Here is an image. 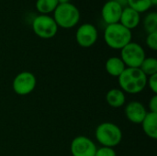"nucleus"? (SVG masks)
I'll list each match as a JSON object with an SVG mask.
<instances>
[{
  "label": "nucleus",
  "mask_w": 157,
  "mask_h": 156,
  "mask_svg": "<svg viewBox=\"0 0 157 156\" xmlns=\"http://www.w3.org/2000/svg\"><path fill=\"white\" fill-rule=\"evenodd\" d=\"M146 58L144 49L137 42L131 41L121 50V59L129 68H139Z\"/></svg>",
  "instance_id": "423d86ee"
},
{
  "label": "nucleus",
  "mask_w": 157,
  "mask_h": 156,
  "mask_svg": "<svg viewBox=\"0 0 157 156\" xmlns=\"http://www.w3.org/2000/svg\"><path fill=\"white\" fill-rule=\"evenodd\" d=\"M127 6L134 9L138 13H144L148 11L153 6L151 0H128Z\"/></svg>",
  "instance_id": "a211bd4d"
},
{
  "label": "nucleus",
  "mask_w": 157,
  "mask_h": 156,
  "mask_svg": "<svg viewBox=\"0 0 157 156\" xmlns=\"http://www.w3.org/2000/svg\"><path fill=\"white\" fill-rule=\"evenodd\" d=\"M151 3H152V6H155L157 5V0H151Z\"/></svg>",
  "instance_id": "a878e982"
},
{
  "label": "nucleus",
  "mask_w": 157,
  "mask_h": 156,
  "mask_svg": "<svg viewBox=\"0 0 157 156\" xmlns=\"http://www.w3.org/2000/svg\"><path fill=\"white\" fill-rule=\"evenodd\" d=\"M118 80L121 89L128 94L141 93L147 86V76L140 68L127 67Z\"/></svg>",
  "instance_id": "f257e3e1"
},
{
  "label": "nucleus",
  "mask_w": 157,
  "mask_h": 156,
  "mask_svg": "<svg viewBox=\"0 0 157 156\" xmlns=\"http://www.w3.org/2000/svg\"><path fill=\"white\" fill-rule=\"evenodd\" d=\"M106 101L111 108H118L124 106L126 102V97L121 89L112 88L108 91L106 95Z\"/></svg>",
  "instance_id": "2eb2a0df"
},
{
  "label": "nucleus",
  "mask_w": 157,
  "mask_h": 156,
  "mask_svg": "<svg viewBox=\"0 0 157 156\" xmlns=\"http://www.w3.org/2000/svg\"><path fill=\"white\" fill-rule=\"evenodd\" d=\"M149 108H150V112L157 113V95H154L153 97L150 99Z\"/></svg>",
  "instance_id": "5701e85b"
},
{
  "label": "nucleus",
  "mask_w": 157,
  "mask_h": 156,
  "mask_svg": "<svg viewBox=\"0 0 157 156\" xmlns=\"http://www.w3.org/2000/svg\"><path fill=\"white\" fill-rule=\"evenodd\" d=\"M141 124L144 133L149 138L155 140L157 138V113L148 112Z\"/></svg>",
  "instance_id": "ddd939ff"
},
{
  "label": "nucleus",
  "mask_w": 157,
  "mask_h": 156,
  "mask_svg": "<svg viewBox=\"0 0 157 156\" xmlns=\"http://www.w3.org/2000/svg\"><path fill=\"white\" fill-rule=\"evenodd\" d=\"M95 136L102 146L114 148L121 143L122 131L118 125L112 122H103L97 127Z\"/></svg>",
  "instance_id": "20e7f679"
},
{
  "label": "nucleus",
  "mask_w": 157,
  "mask_h": 156,
  "mask_svg": "<svg viewBox=\"0 0 157 156\" xmlns=\"http://www.w3.org/2000/svg\"><path fill=\"white\" fill-rule=\"evenodd\" d=\"M141 22V14L134 9L125 6L122 9V13L120 18V23L126 29L132 30L139 26Z\"/></svg>",
  "instance_id": "f8f14e48"
},
{
  "label": "nucleus",
  "mask_w": 157,
  "mask_h": 156,
  "mask_svg": "<svg viewBox=\"0 0 157 156\" xmlns=\"http://www.w3.org/2000/svg\"><path fill=\"white\" fill-rule=\"evenodd\" d=\"M105 68H106L107 73L110 76L119 77L127 67L124 64V63L122 62V60L121 59V57L113 56L107 60Z\"/></svg>",
  "instance_id": "4468645a"
},
{
  "label": "nucleus",
  "mask_w": 157,
  "mask_h": 156,
  "mask_svg": "<svg viewBox=\"0 0 157 156\" xmlns=\"http://www.w3.org/2000/svg\"><path fill=\"white\" fill-rule=\"evenodd\" d=\"M124 112L126 118L134 124H141L148 113L145 107L139 101L129 102L125 107Z\"/></svg>",
  "instance_id": "9b49d317"
},
{
  "label": "nucleus",
  "mask_w": 157,
  "mask_h": 156,
  "mask_svg": "<svg viewBox=\"0 0 157 156\" xmlns=\"http://www.w3.org/2000/svg\"><path fill=\"white\" fill-rule=\"evenodd\" d=\"M111 1H114L116 3L120 4L122 7L127 6V4H128V0H111Z\"/></svg>",
  "instance_id": "b1692460"
},
{
  "label": "nucleus",
  "mask_w": 157,
  "mask_h": 156,
  "mask_svg": "<svg viewBox=\"0 0 157 156\" xmlns=\"http://www.w3.org/2000/svg\"><path fill=\"white\" fill-rule=\"evenodd\" d=\"M59 4H65V3H70V0H58Z\"/></svg>",
  "instance_id": "393cba45"
},
{
  "label": "nucleus",
  "mask_w": 157,
  "mask_h": 156,
  "mask_svg": "<svg viewBox=\"0 0 157 156\" xmlns=\"http://www.w3.org/2000/svg\"><path fill=\"white\" fill-rule=\"evenodd\" d=\"M146 45L148 48H150L153 51L157 50V31L149 33L146 37Z\"/></svg>",
  "instance_id": "aec40b11"
},
{
  "label": "nucleus",
  "mask_w": 157,
  "mask_h": 156,
  "mask_svg": "<svg viewBox=\"0 0 157 156\" xmlns=\"http://www.w3.org/2000/svg\"><path fill=\"white\" fill-rule=\"evenodd\" d=\"M132 30L123 27L120 22L107 25L104 30V40L106 44L114 50H121L132 41Z\"/></svg>",
  "instance_id": "f03ea898"
},
{
  "label": "nucleus",
  "mask_w": 157,
  "mask_h": 156,
  "mask_svg": "<svg viewBox=\"0 0 157 156\" xmlns=\"http://www.w3.org/2000/svg\"><path fill=\"white\" fill-rule=\"evenodd\" d=\"M58 5V0H37L35 6L40 15H49L53 13Z\"/></svg>",
  "instance_id": "dca6fc26"
},
{
  "label": "nucleus",
  "mask_w": 157,
  "mask_h": 156,
  "mask_svg": "<svg viewBox=\"0 0 157 156\" xmlns=\"http://www.w3.org/2000/svg\"><path fill=\"white\" fill-rule=\"evenodd\" d=\"M37 79L30 72H21L17 74L12 83L14 92L18 96H27L36 87Z\"/></svg>",
  "instance_id": "0eeeda50"
},
{
  "label": "nucleus",
  "mask_w": 157,
  "mask_h": 156,
  "mask_svg": "<svg viewBox=\"0 0 157 156\" xmlns=\"http://www.w3.org/2000/svg\"><path fill=\"white\" fill-rule=\"evenodd\" d=\"M53 19L58 28L72 29L80 20V11L72 3L59 4L53 11Z\"/></svg>",
  "instance_id": "7ed1b4c3"
},
{
  "label": "nucleus",
  "mask_w": 157,
  "mask_h": 156,
  "mask_svg": "<svg viewBox=\"0 0 157 156\" xmlns=\"http://www.w3.org/2000/svg\"><path fill=\"white\" fill-rule=\"evenodd\" d=\"M147 86L150 87V89L155 93L157 94V74H153L149 77H147Z\"/></svg>",
  "instance_id": "4be33fe9"
},
{
  "label": "nucleus",
  "mask_w": 157,
  "mask_h": 156,
  "mask_svg": "<svg viewBox=\"0 0 157 156\" xmlns=\"http://www.w3.org/2000/svg\"><path fill=\"white\" fill-rule=\"evenodd\" d=\"M95 143L86 136H77L71 143V154L73 156H95L97 152Z\"/></svg>",
  "instance_id": "1a4fd4ad"
},
{
  "label": "nucleus",
  "mask_w": 157,
  "mask_h": 156,
  "mask_svg": "<svg viewBox=\"0 0 157 156\" xmlns=\"http://www.w3.org/2000/svg\"><path fill=\"white\" fill-rule=\"evenodd\" d=\"M98 32L97 28L90 23H85L78 27L75 33V40L83 48L92 47L98 40Z\"/></svg>",
  "instance_id": "6e6552de"
},
{
  "label": "nucleus",
  "mask_w": 157,
  "mask_h": 156,
  "mask_svg": "<svg viewBox=\"0 0 157 156\" xmlns=\"http://www.w3.org/2000/svg\"><path fill=\"white\" fill-rule=\"evenodd\" d=\"M33 32L40 39L48 40L53 38L57 31L58 26L53 17L50 15H39L32 19L31 23Z\"/></svg>",
  "instance_id": "39448f33"
},
{
  "label": "nucleus",
  "mask_w": 157,
  "mask_h": 156,
  "mask_svg": "<svg viewBox=\"0 0 157 156\" xmlns=\"http://www.w3.org/2000/svg\"><path fill=\"white\" fill-rule=\"evenodd\" d=\"M139 68L147 77L155 74H157V60L155 57L145 58Z\"/></svg>",
  "instance_id": "f3484780"
},
{
  "label": "nucleus",
  "mask_w": 157,
  "mask_h": 156,
  "mask_svg": "<svg viewBox=\"0 0 157 156\" xmlns=\"http://www.w3.org/2000/svg\"><path fill=\"white\" fill-rule=\"evenodd\" d=\"M95 156H117V154L113 148L102 146V147L97 149Z\"/></svg>",
  "instance_id": "412c9836"
},
{
  "label": "nucleus",
  "mask_w": 157,
  "mask_h": 156,
  "mask_svg": "<svg viewBox=\"0 0 157 156\" xmlns=\"http://www.w3.org/2000/svg\"><path fill=\"white\" fill-rule=\"evenodd\" d=\"M123 7L111 0L106 2L101 9V17L107 25H111L120 22Z\"/></svg>",
  "instance_id": "9d476101"
},
{
  "label": "nucleus",
  "mask_w": 157,
  "mask_h": 156,
  "mask_svg": "<svg viewBox=\"0 0 157 156\" xmlns=\"http://www.w3.org/2000/svg\"><path fill=\"white\" fill-rule=\"evenodd\" d=\"M144 27L146 32L152 33L157 31V13L151 12L148 13L144 19Z\"/></svg>",
  "instance_id": "6ab92c4d"
}]
</instances>
